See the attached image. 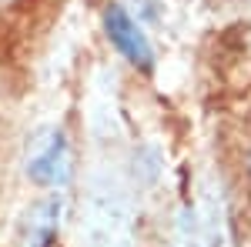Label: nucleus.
Instances as JSON below:
<instances>
[{"label": "nucleus", "mask_w": 251, "mask_h": 247, "mask_svg": "<svg viewBox=\"0 0 251 247\" xmlns=\"http://www.w3.org/2000/svg\"><path fill=\"white\" fill-rule=\"evenodd\" d=\"M100 27H104V37L107 44L114 47L117 54L124 57L127 67H134L137 74H154L157 67V54H154V44L148 37L144 23L124 7V3H104V14H100Z\"/></svg>", "instance_id": "f257e3e1"}, {"label": "nucleus", "mask_w": 251, "mask_h": 247, "mask_svg": "<svg viewBox=\"0 0 251 247\" xmlns=\"http://www.w3.org/2000/svg\"><path fill=\"white\" fill-rule=\"evenodd\" d=\"M71 164L74 160H71V137H67V131L64 127H50L34 144V151H30L27 164H24V174L40 190H64L71 174H74Z\"/></svg>", "instance_id": "f03ea898"}, {"label": "nucleus", "mask_w": 251, "mask_h": 247, "mask_svg": "<svg viewBox=\"0 0 251 247\" xmlns=\"http://www.w3.org/2000/svg\"><path fill=\"white\" fill-rule=\"evenodd\" d=\"M60 217H64V194L60 190L37 197L20 221L17 247H54L60 234Z\"/></svg>", "instance_id": "7ed1b4c3"}, {"label": "nucleus", "mask_w": 251, "mask_h": 247, "mask_svg": "<svg viewBox=\"0 0 251 247\" xmlns=\"http://www.w3.org/2000/svg\"><path fill=\"white\" fill-rule=\"evenodd\" d=\"M248 174H251V154H248Z\"/></svg>", "instance_id": "20e7f679"}]
</instances>
